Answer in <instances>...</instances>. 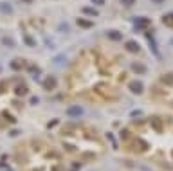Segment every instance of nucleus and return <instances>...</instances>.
Here are the masks:
<instances>
[{"instance_id": "f03ea898", "label": "nucleus", "mask_w": 173, "mask_h": 171, "mask_svg": "<svg viewBox=\"0 0 173 171\" xmlns=\"http://www.w3.org/2000/svg\"><path fill=\"white\" fill-rule=\"evenodd\" d=\"M128 49H132V51H137V45H134V43H128Z\"/></svg>"}, {"instance_id": "f257e3e1", "label": "nucleus", "mask_w": 173, "mask_h": 171, "mask_svg": "<svg viewBox=\"0 0 173 171\" xmlns=\"http://www.w3.org/2000/svg\"><path fill=\"white\" fill-rule=\"evenodd\" d=\"M79 114H81V108H70V115H79Z\"/></svg>"}]
</instances>
